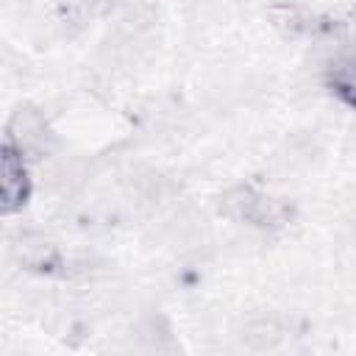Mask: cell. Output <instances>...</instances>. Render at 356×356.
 I'll return each mask as SVG.
<instances>
[{
  "instance_id": "5b68a950",
  "label": "cell",
  "mask_w": 356,
  "mask_h": 356,
  "mask_svg": "<svg viewBox=\"0 0 356 356\" xmlns=\"http://www.w3.org/2000/svg\"><path fill=\"white\" fill-rule=\"evenodd\" d=\"M236 339L253 353H270L281 348V342L286 339V328L273 314H253L236 328Z\"/></svg>"
},
{
  "instance_id": "30bf717a",
  "label": "cell",
  "mask_w": 356,
  "mask_h": 356,
  "mask_svg": "<svg viewBox=\"0 0 356 356\" xmlns=\"http://www.w3.org/2000/svg\"><path fill=\"white\" fill-rule=\"evenodd\" d=\"M108 0H61V11L67 17V22H89L92 17H97L106 8Z\"/></svg>"
},
{
  "instance_id": "52a82bcc",
  "label": "cell",
  "mask_w": 356,
  "mask_h": 356,
  "mask_svg": "<svg viewBox=\"0 0 356 356\" xmlns=\"http://www.w3.org/2000/svg\"><path fill=\"white\" fill-rule=\"evenodd\" d=\"M134 348L142 353H178L181 345L161 314H145L134 325Z\"/></svg>"
},
{
  "instance_id": "9c48e42d",
  "label": "cell",
  "mask_w": 356,
  "mask_h": 356,
  "mask_svg": "<svg viewBox=\"0 0 356 356\" xmlns=\"http://www.w3.org/2000/svg\"><path fill=\"white\" fill-rule=\"evenodd\" d=\"M83 178H86V167L81 159H61L47 170V184L58 195H72L83 184Z\"/></svg>"
},
{
  "instance_id": "7a4b0ae2",
  "label": "cell",
  "mask_w": 356,
  "mask_h": 356,
  "mask_svg": "<svg viewBox=\"0 0 356 356\" xmlns=\"http://www.w3.org/2000/svg\"><path fill=\"white\" fill-rule=\"evenodd\" d=\"M8 142L25 156V159H47L56 147V136L44 117L31 108L19 106L8 120Z\"/></svg>"
},
{
  "instance_id": "8992f818",
  "label": "cell",
  "mask_w": 356,
  "mask_h": 356,
  "mask_svg": "<svg viewBox=\"0 0 356 356\" xmlns=\"http://www.w3.org/2000/svg\"><path fill=\"white\" fill-rule=\"evenodd\" d=\"M175 195V184L170 181V175L159 172V170H142L131 178V197L139 206V211H161L167 206V200H172Z\"/></svg>"
},
{
  "instance_id": "ba28073f",
  "label": "cell",
  "mask_w": 356,
  "mask_h": 356,
  "mask_svg": "<svg viewBox=\"0 0 356 356\" xmlns=\"http://www.w3.org/2000/svg\"><path fill=\"white\" fill-rule=\"evenodd\" d=\"M328 83L345 100L348 106L356 108V47L342 50L331 64H328Z\"/></svg>"
},
{
  "instance_id": "3957f363",
  "label": "cell",
  "mask_w": 356,
  "mask_h": 356,
  "mask_svg": "<svg viewBox=\"0 0 356 356\" xmlns=\"http://www.w3.org/2000/svg\"><path fill=\"white\" fill-rule=\"evenodd\" d=\"M8 256L31 273H56L61 267L58 245L39 231H17L8 239Z\"/></svg>"
},
{
  "instance_id": "6da1fadb",
  "label": "cell",
  "mask_w": 356,
  "mask_h": 356,
  "mask_svg": "<svg viewBox=\"0 0 356 356\" xmlns=\"http://www.w3.org/2000/svg\"><path fill=\"white\" fill-rule=\"evenodd\" d=\"M220 211L242 225L250 228H275L284 225L292 217V206L270 197L253 186H231L222 197H220Z\"/></svg>"
},
{
  "instance_id": "277c9868",
  "label": "cell",
  "mask_w": 356,
  "mask_h": 356,
  "mask_svg": "<svg viewBox=\"0 0 356 356\" xmlns=\"http://www.w3.org/2000/svg\"><path fill=\"white\" fill-rule=\"evenodd\" d=\"M0 195H3V211L11 214L25 206L31 195V178L25 167V156L6 142L3 145V159H0Z\"/></svg>"
}]
</instances>
